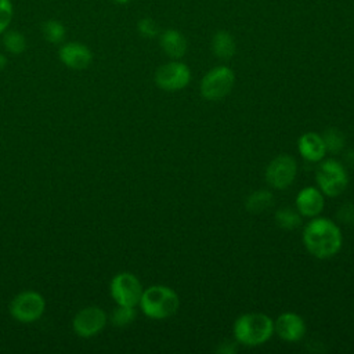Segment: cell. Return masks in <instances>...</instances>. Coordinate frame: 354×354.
<instances>
[{
    "label": "cell",
    "mask_w": 354,
    "mask_h": 354,
    "mask_svg": "<svg viewBox=\"0 0 354 354\" xmlns=\"http://www.w3.org/2000/svg\"><path fill=\"white\" fill-rule=\"evenodd\" d=\"M303 245L307 252L319 260L336 256L343 245V235L336 221L328 217H313L304 225Z\"/></svg>",
    "instance_id": "6da1fadb"
},
{
    "label": "cell",
    "mask_w": 354,
    "mask_h": 354,
    "mask_svg": "<svg viewBox=\"0 0 354 354\" xmlns=\"http://www.w3.org/2000/svg\"><path fill=\"white\" fill-rule=\"evenodd\" d=\"M234 340L245 347H259L274 335V319L264 313H246L232 325Z\"/></svg>",
    "instance_id": "7a4b0ae2"
},
{
    "label": "cell",
    "mask_w": 354,
    "mask_h": 354,
    "mask_svg": "<svg viewBox=\"0 0 354 354\" xmlns=\"http://www.w3.org/2000/svg\"><path fill=\"white\" fill-rule=\"evenodd\" d=\"M138 306L145 317L160 321L170 318L177 313L180 307V297L170 286L152 285L144 289Z\"/></svg>",
    "instance_id": "3957f363"
},
{
    "label": "cell",
    "mask_w": 354,
    "mask_h": 354,
    "mask_svg": "<svg viewBox=\"0 0 354 354\" xmlns=\"http://www.w3.org/2000/svg\"><path fill=\"white\" fill-rule=\"evenodd\" d=\"M315 183L325 196H339L348 185L347 169L336 159H322L315 171Z\"/></svg>",
    "instance_id": "277c9868"
},
{
    "label": "cell",
    "mask_w": 354,
    "mask_h": 354,
    "mask_svg": "<svg viewBox=\"0 0 354 354\" xmlns=\"http://www.w3.org/2000/svg\"><path fill=\"white\" fill-rule=\"evenodd\" d=\"M234 84V71L225 65H220L205 73L199 83V93L206 101H220L231 93Z\"/></svg>",
    "instance_id": "5b68a950"
},
{
    "label": "cell",
    "mask_w": 354,
    "mask_h": 354,
    "mask_svg": "<svg viewBox=\"0 0 354 354\" xmlns=\"http://www.w3.org/2000/svg\"><path fill=\"white\" fill-rule=\"evenodd\" d=\"M44 310V297L35 290H24L18 293L10 304V314L14 319L22 324L37 321L43 315Z\"/></svg>",
    "instance_id": "8992f818"
},
{
    "label": "cell",
    "mask_w": 354,
    "mask_h": 354,
    "mask_svg": "<svg viewBox=\"0 0 354 354\" xmlns=\"http://www.w3.org/2000/svg\"><path fill=\"white\" fill-rule=\"evenodd\" d=\"M297 176V162L289 153L277 155L266 167L264 177L274 189L289 188Z\"/></svg>",
    "instance_id": "52a82bcc"
},
{
    "label": "cell",
    "mask_w": 354,
    "mask_h": 354,
    "mask_svg": "<svg viewBox=\"0 0 354 354\" xmlns=\"http://www.w3.org/2000/svg\"><path fill=\"white\" fill-rule=\"evenodd\" d=\"M109 292L116 304L136 307L140 303L144 288L141 281L134 274L119 272L112 278Z\"/></svg>",
    "instance_id": "ba28073f"
},
{
    "label": "cell",
    "mask_w": 354,
    "mask_h": 354,
    "mask_svg": "<svg viewBox=\"0 0 354 354\" xmlns=\"http://www.w3.org/2000/svg\"><path fill=\"white\" fill-rule=\"evenodd\" d=\"M191 82L189 68L177 59L160 65L155 72L156 86L167 93H176L185 88Z\"/></svg>",
    "instance_id": "9c48e42d"
},
{
    "label": "cell",
    "mask_w": 354,
    "mask_h": 354,
    "mask_svg": "<svg viewBox=\"0 0 354 354\" xmlns=\"http://www.w3.org/2000/svg\"><path fill=\"white\" fill-rule=\"evenodd\" d=\"M106 313L97 306H88L76 313L72 319V329L80 337H93L106 325Z\"/></svg>",
    "instance_id": "30bf717a"
},
{
    "label": "cell",
    "mask_w": 354,
    "mask_h": 354,
    "mask_svg": "<svg viewBox=\"0 0 354 354\" xmlns=\"http://www.w3.org/2000/svg\"><path fill=\"white\" fill-rule=\"evenodd\" d=\"M274 333L288 343H296L306 335V322L301 315L285 311L274 319Z\"/></svg>",
    "instance_id": "8fae6325"
},
{
    "label": "cell",
    "mask_w": 354,
    "mask_h": 354,
    "mask_svg": "<svg viewBox=\"0 0 354 354\" xmlns=\"http://www.w3.org/2000/svg\"><path fill=\"white\" fill-rule=\"evenodd\" d=\"M58 57L61 62L69 69L82 71L90 66L93 61L91 50L79 41H66L58 50Z\"/></svg>",
    "instance_id": "7c38bea8"
},
{
    "label": "cell",
    "mask_w": 354,
    "mask_h": 354,
    "mask_svg": "<svg viewBox=\"0 0 354 354\" xmlns=\"http://www.w3.org/2000/svg\"><path fill=\"white\" fill-rule=\"evenodd\" d=\"M295 207L297 212L307 218L317 217L325 207V195L318 187L308 185L301 188L295 199Z\"/></svg>",
    "instance_id": "4fadbf2b"
},
{
    "label": "cell",
    "mask_w": 354,
    "mask_h": 354,
    "mask_svg": "<svg viewBox=\"0 0 354 354\" xmlns=\"http://www.w3.org/2000/svg\"><path fill=\"white\" fill-rule=\"evenodd\" d=\"M297 151L300 156L311 163L321 162L326 155L325 142L322 138V134L307 131L303 133L297 140Z\"/></svg>",
    "instance_id": "5bb4252c"
},
{
    "label": "cell",
    "mask_w": 354,
    "mask_h": 354,
    "mask_svg": "<svg viewBox=\"0 0 354 354\" xmlns=\"http://www.w3.org/2000/svg\"><path fill=\"white\" fill-rule=\"evenodd\" d=\"M159 43L165 54L173 59L181 58L187 51V40L178 30L174 29H166L162 32Z\"/></svg>",
    "instance_id": "9a60e30c"
},
{
    "label": "cell",
    "mask_w": 354,
    "mask_h": 354,
    "mask_svg": "<svg viewBox=\"0 0 354 354\" xmlns=\"http://www.w3.org/2000/svg\"><path fill=\"white\" fill-rule=\"evenodd\" d=\"M272 205H274V194L266 188H260L250 192L245 199V209L253 214L263 213L268 210Z\"/></svg>",
    "instance_id": "2e32d148"
},
{
    "label": "cell",
    "mask_w": 354,
    "mask_h": 354,
    "mask_svg": "<svg viewBox=\"0 0 354 354\" xmlns=\"http://www.w3.org/2000/svg\"><path fill=\"white\" fill-rule=\"evenodd\" d=\"M212 51L220 59H230L236 51V44L231 33L227 30H218L212 39Z\"/></svg>",
    "instance_id": "e0dca14e"
},
{
    "label": "cell",
    "mask_w": 354,
    "mask_h": 354,
    "mask_svg": "<svg viewBox=\"0 0 354 354\" xmlns=\"http://www.w3.org/2000/svg\"><path fill=\"white\" fill-rule=\"evenodd\" d=\"M274 220H275V224L281 230L292 231V230H296L301 225L303 216L297 212L296 207L283 206V207L277 209V212L274 214Z\"/></svg>",
    "instance_id": "ac0fdd59"
},
{
    "label": "cell",
    "mask_w": 354,
    "mask_h": 354,
    "mask_svg": "<svg viewBox=\"0 0 354 354\" xmlns=\"http://www.w3.org/2000/svg\"><path fill=\"white\" fill-rule=\"evenodd\" d=\"M41 35L44 37V40H47L51 44H59L64 41L65 35H66V29L64 26V24L58 19H47L41 24Z\"/></svg>",
    "instance_id": "d6986e66"
},
{
    "label": "cell",
    "mask_w": 354,
    "mask_h": 354,
    "mask_svg": "<svg viewBox=\"0 0 354 354\" xmlns=\"http://www.w3.org/2000/svg\"><path fill=\"white\" fill-rule=\"evenodd\" d=\"M3 46L7 50V53L18 55L26 50V39L21 32L7 29L3 33Z\"/></svg>",
    "instance_id": "ffe728a7"
},
{
    "label": "cell",
    "mask_w": 354,
    "mask_h": 354,
    "mask_svg": "<svg viewBox=\"0 0 354 354\" xmlns=\"http://www.w3.org/2000/svg\"><path fill=\"white\" fill-rule=\"evenodd\" d=\"M322 138H324V142H325V148H326V152L329 153H340L346 145V138H344V134L336 129V127H329L324 131L322 134Z\"/></svg>",
    "instance_id": "44dd1931"
},
{
    "label": "cell",
    "mask_w": 354,
    "mask_h": 354,
    "mask_svg": "<svg viewBox=\"0 0 354 354\" xmlns=\"http://www.w3.org/2000/svg\"><path fill=\"white\" fill-rule=\"evenodd\" d=\"M136 317H137L136 307L118 304L116 308L112 311L111 321L115 326H127L136 319Z\"/></svg>",
    "instance_id": "7402d4cb"
},
{
    "label": "cell",
    "mask_w": 354,
    "mask_h": 354,
    "mask_svg": "<svg viewBox=\"0 0 354 354\" xmlns=\"http://www.w3.org/2000/svg\"><path fill=\"white\" fill-rule=\"evenodd\" d=\"M12 15L14 7L11 0H0V35L8 29L12 21Z\"/></svg>",
    "instance_id": "603a6c76"
},
{
    "label": "cell",
    "mask_w": 354,
    "mask_h": 354,
    "mask_svg": "<svg viewBox=\"0 0 354 354\" xmlns=\"http://www.w3.org/2000/svg\"><path fill=\"white\" fill-rule=\"evenodd\" d=\"M137 30L142 37H147V39H152V37L158 36V33H159V28H158L156 22L149 17H144L138 21Z\"/></svg>",
    "instance_id": "cb8c5ba5"
},
{
    "label": "cell",
    "mask_w": 354,
    "mask_h": 354,
    "mask_svg": "<svg viewBox=\"0 0 354 354\" xmlns=\"http://www.w3.org/2000/svg\"><path fill=\"white\" fill-rule=\"evenodd\" d=\"M336 217L344 224H354V203H344L340 206Z\"/></svg>",
    "instance_id": "d4e9b609"
},
{
    "label": "cell",
    "mask_w": 354,
    "mask_h": 354,
    "mask_svg": "<svg viewBox=\"0 0 354 354\" xmlns=\"http://www.w3.org/2000/svg\"><path fill=\"white\" fill-rule=\"evenodd\" d=\"M235 344H238L235 340L234 342H224L221 343V346L217 348L218 353H223V354H232L235 351Z\"/></svg>",
    "instance_id": "484cf974"
},
{
    "label": "cell",
    "mask_w": 354,
    "mask_h": 354,
    "mask_svg": "<svg viewBox=\"0 0 354 354\" xmlns=\"http://www.w3.org/2000/svg\"><path fill=\"white\" fill-rule=\"evenodd\" d=\"M7 65V57L4 54H0V71H3Z\"/></svg>",
    "instance_id": "4316f807"
},
{
    "label": "cell",
    "mask_w": 354,
    "mask_h": 354,
    "mask_svg": "<svg viewBox=\"0 0 354 354\" xmlns=\"http://www.w3.org/2000/svg\"><path fill=\"white\" fill-rule=\"evenodd\" d=\"M112 1H115V3H118V4H126V3H129V1H131V0H112Z\"/></svg>",
    "instance_id": "83f0119b"
}]
</instances>
